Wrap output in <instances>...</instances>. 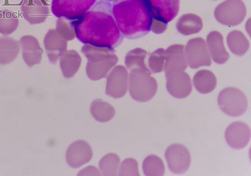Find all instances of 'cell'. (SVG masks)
<instances>
[{
    "mask_svg": "<svg viewBox=\"0 0 251 176\" xmlns=\"http://www.w3.org/2000/svg\"><path fill=\"white\" fill-rule=\"evenodd\" d=\"M75 28L76 37L84 44L114 49L124 39L113 18L111 2L97 0L75 20Z\"/></svg>",
    "mask_w": 251,
    "mask_h": 176,
    "instance_id": "6da1fadb",
    "label": "cell"
},
{
    "mask_svg": "<svg viewBox=\"0 0 251 176\" xmlns=\"http://www.w3.org/2000/svg\"><path fill=\"white\" fill-rule=\"evenodd\" d=\"M111 11L124 37L135 39L150 31L151 17L144 0H115Z\"/></svg>",
    "mask_w": 251,
    "mask_h": 176,
    "instance_id": "7a4b0ae2",
    "label": "cell"
},
{
    "mask_svg": "<svg viewBox=\"0 0 251 176\" xmlns=\"http://www.w3.org/2000/svg\"><path fill=\"white\" fill-rule=\"evenodd\" d=\"M81 51L88 60L86 74L92 80L104 78L118 61L113 48L85 44Z\"/></svg>",
    "mask_w": 251,
    "mask_h": 176,
    "instance_id": "3957f363",
    "label": "cell"
},
{
    "mask_svg": "<svg viewBox=\"0 0 251 176\" xmlns=\"http://www.w3.org/2000/svg\"><path fill=\"white\" fill-rule=\"evenodd\" d=\"M151 73L142 70H131L129 74L128 87L130 96L136 101L147 102L155 95L157 83Z\"/></svg>",
    "mask_w": 251,
    "mask_h": 176,
    "instance_id": "277c9868",
    "label": "cell"
},
{
    "mask_svg": "<svg viewBox=\"0 0 251 176\" xmlns=\"http://www.w3.org/2000/svg\"><path fill=\"white\" fill-rule=\"evenodd\" d=\"M221 110L231 116L244 114L248 108V100L244 92L235 87H227L222 90L218 96Z\"/></svg>",
    "mask_w": 251,
    "mask_h": 176,
    "instance_id": "5b68a950",
    "label": "cell"
},
{
    "mask_svg": "<svg viewBox=\"0 0 251 176\" xmlns=\"http://www.w3.org/2000/svg\"><path fill=\"white\" fill-rule=\"evenodd\" d=\"M247 13L245 4L242 0H226L215 9L217 21L227 26H235L241 23Z\"/></svg>",
    "mask_w": 251,
    "mask_h": 176,
    "instance_id": "8992f818",
    "label": "cell"
},
{
    "mask_svg": "<svg viewBox=\"0 0 251 176\" xmlns=\"http://www.w3.org/2000/svg\"><path fill=\"white\" fill-rule=\"evenodd\" d=\"M98 0H52L51 11L56 17L75 20L89 10Z\"/></svg>",
    "mask_w": 251,
    "mask_h": 176,
    "instance_id": "52a82bcc",
    "label": "cell"
},
{
    "mask_svg": "<svg viewBox=\"0 0 251 176\" xmlns=\"http://www.w3.org/2000/svg\"><path fill=\"white\" fill-rule=\"evenodd\" d=\"M184 53L187 63L192 68L211 65L206 42L202 38L197 37L189 40L184 48Z\"/></svg>",
    "mask_w": 251,
    "mask_h": 176,
    "instance_id": "ba28073f",
    "label": "cell"
},
{
    "mask_svg": "<svg viewBox=\"0 0 251 176\" xmlns=\"http://www.w3.org/2000/svg\"><path fill=\"white\" fill-rule=\"evenodd\" d=\"M165 157L170 170L176 174H183L189 169L191 155L188 149L183 145L175 143L169 146Z\"/></svg>",
    "mask_w": 251,
    "mask_h": 176,
    "instance_id": "9c48e42d",
    "label": "cell"
},
{
    "mask_svg": "<svg viewBox=\"0 0 251 176\" xmlns=\"http://www.w3.org/2000/svg\"><path fill=\"white\" fill-rule=\"evenodd\" d=\"M166 88L173 96L184 98L191 93L192 84L189 74L184 70H178L165 72Z\"/></svg>",
    "mask_w": 251,
    "mask_h": 176,
    "instance_id": "30bf717a",
    "label": "cell"
},
{
    "mask_svg": "<svg viewBox=\"0 0 251 176\" xmlns=\"http://www.w3.org/2000/svg\"><path fill=\"white\" fill-rule=\"evenodd\" d=\"M128 77V72L125 66H114L107 77L106 94L115 98L124 96L127 92Z\"/></svg>",
    "mask_w": 251,
    "mask_h": 176,
    "instance_id": "8fae6325",
    "label": "cell"
},
{
    "mask_svg": "<svg viewBox=\"0 0 251 176\" xmlns=\"http://www.w3.org/2000/svg\"><path fill=\"white\" fill-rule=\"evenodd\" d=\"M180 0H144L152 18L168 23L177 15Z\"/></svg>",
    "mask_w": 251,
    "mask_h": 176,
    "instance_id": "7c38bea8",
    "label": "cell"
},
{
    "mask_svg": "<svg viewBox=\"0 0 251 176\" xmlns=\"http://www.w3.org/2000/svg\"><path fill=\"white\" fill-rule=\"evenodd\" d=\"M225 136L230 147L235 149H243L250 140L251 129L249 125L244 122H234L226 129Z\"/></svg>",
    "mask_w": 251,
    "mask_h": 176,
    "instance_id": "4fadbf2b",
    "label": "cell"
},
{
    "mask_svg": "<svg viewBox=\"0 0 251 176\" xmlns=\"http://www.w3.org/2000/svg\"><path fill=\"white\" fill-rule=\"evenodd\" d=\"M92 156L93 152L89 144L85 140H78L69 146L66 159L71 167L77 168L89 162Z\"/></svg>",
    "mask_w": 251,
    "mask_h": 176,
    "instance_id": "5bb4252c",
    "label": "cell"
},
{
    "mask_svg": "<svg viewBox=\"0 0 251 176\" xmlns=\"http://www.w3.org/2000/svg\"><path fill=\"white\" fill-rule=\"evenodd\" d=\"M21 11L23 17L31 24L44 22L50 13L47 3L40 0H23Z\"/></svg>",
    "mask_w": 251,
    "mask_h": 176,
    "instance_id": "9a60e30c",
    "label": "cell"
},
{
    "mask_svg": "<svg viewBox=\"0 0 251 176\" xmlns=\"http://www.w3.org/2000/svg\"><path fill=\"white\" fill-rule=\"evenodd\" d=\"M23 58L29 67L40 63L43 50L37 39L32 35H25L19 41Z\"/></svg>",
    "mask_w": 251,
    "mask_h": 176,
    "instance_id": "2e32d148",
    "label": "cell"
},
{
    "mask_svg": "<svg viewBox=\"0 0 251 176\" xmlns=\"http://www.w3.org/2000/svg\"><path fill=\"white\" fill-rule=\"evenodd\" d=\"M44 44L49 60L53 64L67 50V41L61 37L54 29H50L47 33Z\"/></svg>",
    "mask_w": 251,
    "mask_h": 176,
    "instance_id": "e0dca14e",
    "label": "cell"
},
{
    "mask_svg": "<svg viewBox=\"0 0 251 176\" xmlns=\"http://www.w3.org/2000/svg\"><path fill=\"white\" fill-rule=\"evenodd\" d=\"M206 44L211 58L217 64L225 63L229 54L224 44L222 35L217 31L210 32L206 37Z\"/></svg>",
    "mask_w": 251,
    "mask_h": 176,
    "instance_id": "ac0fdd59",
    "label": "cell"
},
{
    "mask_svg": "<svg viewBox=\"0 0 251 176\" xmlns=\"http://www.w3.org/2000/svg\"><path fill=\"white\" fill-rule=\"evenodd\" d=\"M187 67V63L184 53V46L180 44L170 45L165 50V72L182 70Z\"/></svg>",
    "mask_w": 251,
    "mask_h": 176,
    "instance_id": "d6986e66",
    "label": "cell"
},
{
    "mask_svg": "<svg viewBox=\"0 0 251 176\" xmlns=\"http://www.w3.org/2000/svg\"><path fill=\"white\" fill-rule=\"evenodd\" d=\"M59 65L63 75L66 78L73 77L78 70L81 58L75 50H67L59 58Z\"/></svg>",
    "mask_w": 251,
    "mask_h": 176,
    "instance_id": "ffe728a7",
    "label": "cell"
},
{
    "mask_svg": "<svg viewBox=\"0 0 251 176\" xmlns=\"http://www.w3.org/2000/svg\"><path fill=\"white\" fill-rule=\"evenodd\" d=\"M20 50L19 42L10 37H0V64L6 65L12 62Z\"/></svg>",
    "mask_w": 251,
    "mask_h": 176,
    "instance_id": "44dd1931",
    "label": "cell"
},
{
    "mask_svg": "<svg viewBox=\"0 0 251 176\" xmlns=\"http://www.w3.org/2000/svg\"><path fill=\"white\" fill-rule=\"evenodd\" d=\"M176 28L182 35L187 36L199 32L202 28L201 19L198 15L188 13L183 15L177 20Z\"/></svg>",
    "mask_w": 251,
    "mask_h": 176,
    "instance_id": "7402d4cb",
    "label": "cell"
},
{
    "mask_svg": "<svg viewBox=\"0 0 251 176\" xmlns=\"http://www.w3.org/2000/svg\"><path fill=\"white\" fill-rule=\"evenodd\" d=\"M193 82L195 88L202 94L211 92L217 85L215 75L207 69H201L197 72L193 77Z\"/></svg>",
    "mask_w": 251,
    "mask_h": 176,
    "instance_id": "603a6c76",
    "label": "cell"
},
{
    "mask_svg": "<svg viewBox=\"0 0 251 176\" xmlns=\"http://www.w3.org/2000/svg\"><path fill=\"white\" fill-rule=\"evenodd\" d=\"M147 52L143 48L137 47L130 50L126 54L125 63L126 67L131 70H142L151 73L146 63Z\"/></svg>",
    "mask_w": 251,
    "mask_h": 176,
    "instance_id": "cb8c5ba5",
    "label": "cell"
},
{
    "mask_svg": "<svg viewBox=\"0 0 251 176\" xmlns=\"http://www.w3.org/2000/svg\"><path fill=\"white\" fill-rule=\"evenodd\" d=\"M226 42L231 52L237 56L244 55L250 46L249 41L245 35L241 31L236 30L228 33Z\"/></svg>",
    "mask_w": 251,
    "mask_h": 176,
    "instance_id": "d4e9b609",
    "label": "cell"
},
{
    "mask_svg": "<svg viewBox=\"0 0 251 176\" xmlns=\"http://www.w3.org/2000/svg\"><path fill=\"white\" fill-rule=\"evenodd\" d=\"M90 111L95 119L101 122L110 120L115 114L114 107L101 99H97L92 102Z\"/></svg>",
    "mask_w": 251,
    "mask_h": 176,
    "instance_id": "484cf974",
    "label": "cell"
},
{
    "mask_svg": "<svg viewBox=\"0 0 251 176\" xmlns=\"http://www.w3.org/2000/svg\"><path fill=\"white\" fill-rule=\"evenodd\" d=\"M19 19L16 13L7 9L0 10V33L7 36L18 28Z\"/></svg>",
    "mask_w": 251,
    "mask_h": 176,
    "instance_id": "4316f807",
    "label": "cell"
},
{
    "mask_svg": "<svg viewBox=\"0 0 251 176\" xmlns=\"http://www.w3.org/2000/svg\"><path fill=\"white\" fill-rule=\"evenodd\" d=\"M143 170L147 176H162L165 169L163 160L157 155L151 154L144 159Z\"/></svg>",
    "mask_w": 251,
    "mask_h": 176,
    "instance_id": "83f0119b",
    "label": "cell"
},
{
    "mask_svg": "<svg viewBox=\"0 0 251 176\" xmlns=\"http://www.w3.org/2000/svg\"><path fill=\"white\" fill-rule=\"evenodd\" d=\"M120 162L115 154L109 153L103 156L99 162V167L103 176H116Z\"/></svg>",
    "mask_w": 251,
    "mask_h": 176,
    "instance_id": "f1b7e54d",
    "label": "cell"
},
{
    "mask_svg": "<svg viewBox=\"0 0 251 176\" xmlns=\"http://www.w3.org/2000/svg\"><path fill=\"white\" fill-rule=\"evenodd\" d=\"M75 20L61 17L58 18L56 21L55 30L61 37L67 41H71L76 37L75 28Z\"/></svg>",
    "mask_w": 251,
    "mask_h": 176,
    "instance_id": "f546056e",
    "label": "cell"
},
{
    "mask_svg": "<svg viewBox=\"0 0 251 176\" xmlns=\"http://www.w3.org/2000/svg\"><path fill=\"white\" fill-rule=\"evenodd\" d=\"M165 59V50L163 48H158L151 54L148 64L151 73H159L164 70Z\"/></svg>",
    "mask_w": 251,
    "mask_h": 176,
    "instance_id": "4dcf8cb0",
    "label": "cell"
},
{
    "mask_svg": "<svg viewBox=\"0 0 251 176\" xmlns=\"http://www.w3.org/2000/svg\"><path fill=\"white\" fill-rule=\"evenodd\" d=\"M119 176H139L137 161L132 158H128L125 159L122 162L120 167Z\"/></svg>",
    "mask_w": 251,
    "mask_h": 176,
    "instance_id": "1f68e13d",
    "label": "cell"
},
{
    "mask_svg": "<svg viewBox=\"0 0 251 176\" xmlns=\"http://www.w3.org/2000/svg\"><path fill=\"white\" fill-rule=\"evenodd\" d=\"M167 25V22L151 18L150 30L154 33L160 34L166 30Z\"/></svg>",
    "mask_w": 251,
    "mask_h": 176,
    "instance_id": "d6a6232c",
    "label": "cell"
},
{
    "mask_svg": "<svg viewBox=\"0 0 251 176\" xmlns=\"http://www.w3.org/2000/svg\"><path fill=\"white\" fill-rule=\"evenodd\" d=\"M102 0V1H106L108 2L113 1L115 0Z\"/></svg>",
    "mask_w": 251,
    "mask_h": 176,
    "instance_id": "836d02e7",
    "label": "cell"
},
{
    "mask_svg": "<svg viewBox=\"0 0 251 176\" xmlns=\"http://www.w3.org/2000/svg\"><path fill=\"white\" fill-rule=\"evenodd\" d=\"M41 0V1H42L43 2L45 3H47V2L48 1V0Z\"/></svg>",
    "mask_w": 251,
    "mask_h": 176,
    "instance_id": "e575fe53",
    "label": "cell"
}]
</instances>
